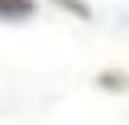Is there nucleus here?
Listing matches in <instances>:
<instances>
[{
    "instance_id": "obj_3",
    "label": "nucleus",
    "mask_w": 129,
    "mask_h": 125,
    "mask_svg": "<svg viewBox=\"0 0 129 125\" xmlns=\"http://www.w3.org/2000/svg\"><path fill=\"white\" fill-rule=\"evenodd\" d=\"M56 4H60V8H69V12H77L81 20H89V16H93V8H89L85 0H56Z\"/></svg>"
},
{
    "instance_id": "obj_1",
    "label": "nucleus",
    "mask_w": 129,
    "mask_h": 125,
    "mask_svg": "<svg viewBox=\"0 0 129 125\" xmlns=\"http://www.w3.org/2000/svg\"><path fill=\"white\" fill-rule=\"evenodd\" d=\"M36 16V0H0V20H32Z\"/></svg>"
},
{
    "instance_id": "obj_2",
    "label": "nucleus",
    "mask_w": 129,
    "mask_h": 125,
    "mask_svg": "<svg viewBox=\"0 0 129 125\" xmlns=\"http://www.w3.org/2000/svg\"><path fill=\"white\" fill-rule=\"evenodd\" d=\"M97 85L109 89V93H125V89H129V73H113V69H105V73H97Z\"/></svg>"
}]
</instances>
